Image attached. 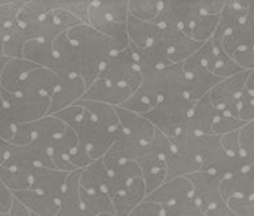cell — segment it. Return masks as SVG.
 <instances>
[{
    "mask_svg": "<svg viewBox=\"0 0 254 216\" xmlns=\"http://www.w3.org/2000/svg\"><path fill=\"white\" fill-rule=\"evenodd\" d=\"M129 216H164V208L158 203L144 200L129 214Z\"/></svg>",
    "mask_w": 254,
    "mask_h": 216,
    "instance_id": "obj_53",
    "label": "cell"
},
{
    "mask_svg": "<svg viewBox=\"0 0 254 216\" xmlns=\"http://www.w3.org/2000/svg\"><path fill=\"white\" fill-rule=\"evenodd\" d=\"M7 59L9 58H6V56H0V77H1V73H3V68H4L6 62H7Z\"/></svg>",
    "mask_w": 254,
    "mask_h": 216,
    "instance_id": "obj_60",
    "label": "cell"
},
{
    "mask_svg": "<svg viewBox=\"0 0 254 216\" xmlns=\"http://www.w3.org/2000/svg\"><path fill=\"white\" fill-rule=\"evenodd\" d=\"M0 92L3 104L16 126L37 122L49 113L51 99L48 96L34 93H10L1 87Z\"/></svg>",
    "mask_w": 254,
    "mask_h": 216,
    "instance_id": "obj_6",
    "label": "cell"
},
{
    "mask_svg": "<svg viewBox=\"0 0 254 216\" xmlns=\"http://www.w3.org/2000/svg\"><path fill=\"white\" fill-rule=\"evenodd\" d=\"M192 194H193L192 182L189 181L188 176H183V178L165 181L159 188H156L153 193H150L146 197V200L158 203L162 208H168V206H174L186 199H190Z\"/></svg>",
    "mask_w": 254,
    "mask_h": 216,
    "instance_id": "obj_16",
    "label": "cell"
},
{
    "mask_svg": "<svg viewBox=\"0 0 254 216\" xmlns=\"http://www.w3.org/2000/svg\"><path fill=\"white\" fill-rule=\"evenodd\" d=\"M134 92L129 87L125 86H119V85H113L107 80L103 79H95V82L86 87V92L83 95L82 99L86 101H97V102H103V104H109L112 107H122L129 96Z\"/></svg>",
    "mask_w": 254,
    "mask_h": 216,
    "instance_id": "obj_18",
    "label": "cell"
},
{
    "mask_svg": "<svg viewBox=\"0 0 254 216\" xmlns=\"http://www.w3.org/2000/svg\"><path fill=\"white\" fill-rule=\"evenodd\" d=\"M77 145H79V139L74 130L67 126L65 130L52 142L51 150H49L54 168L63 172H68V173L74 172L73 166L70 165V156L77 148Z\"/></svg>",
    "mask_w": 254,
    "mask_h": 216,
    "instance_id": "obj_23",
    "label": "cell"
},
{
    "mask_svg": "<svg viewBox=\"0 0 254 216\" xmlns=\"http://www.w3.org/2000/svg\"><path fill=\"white\" fill-rule=\"evenodd\" d=\"M16 200H19L31 215L34 216H57L60 203L57 197L34 191V190H25V191H16L12 193Z\"/></svg>",
    "mask_w": 254,
    "mask_h": 216,
    "instance_id": "obj_27",
    "label": "cell"
},
{
    "mask_svg": "<svg viewBox=\"0 0 254 216\" xmlns=\"http://www.w3.org/2000/svg\"><path fill=\"white\" fill-rule=\"evenodd\" d=\"M129 15L146 22H155L161 13L162 1L158 0H129Z\"/></svg>",
    "mask_w": 254,
    "mask_h": 216,
    "instance_id": "obj_40",
    "label": "cell"
},
{
    "mask_svg": "<svg viewBox=\"0 0 254 216\" xmlns=\"http://www.w3.org/2000/svg\"><path fill=\"white\" fill-rule=\"evenodd\" d=\"M24 3L25 1H0V33L15 22Z\"/></svg>",
    "mask_w": 254,
    "mask_h": 216,
    "instance_id": "obj_47",
    "label": "cell"
},
{
    "mask_svg": "<svg viewBox=\"0 0 254 216\" xmlns=\"http://www.w3.org/2000/svg\"><path fill=\"white\" fill-rule=\"evenodd\" d=\"M249 4L250 1H240V0H229L225 1V6L220 12V21L219 27L214 33V39L223 40V37L235 30L237 27L243 25L247 21V13H249Z\"/></svg>",
    "mask_w": 254,
    "mask_h": 216,
    "instance_id": "obj_26",
    "label": "cell"
},
{
    "mask_svg": "<svg viewBox=\"0 0 254 216\" xmlns=\"http://www.w3.org/2000/svg\"><path fill=\"white\" fill-rule=\"evenodd\" d=\"M164 216H207L202 209L198 206V203L193 200V197L186 199L174 206L164 208Z\"/></svg>",
    "mask_w": 254,
    "mask_h": 216,
    "instance_id": "obj_46",
    "label": "cell"
},
{
    "mask_svg": "<svg viewBox=\"0 0 254 216\" xmlns=\"http://www.w3.org/2000/svg\"><path fill=\"white\" fill-rule=\"evenodd\" d=\"M199 15V1H183V0H165L162 1L161 13L155 24L158 25H176L182 30L188 28Z\"/></svg>",
    "mask_w": 254,
    "mask_h": 216,
    "instance_id": "obj_13",
    "label": "cell"
},
{
    "mask_svg": "<svg viewBox=\"0 0 254 216\" xmlns=\"http://www.w3.org/2000/svg\"><path fill=\"white\" fill-rule=\"evenodd\" d=\"M39 65L24 59V58H12L7 59L1 77H0V87L10 93H21L22 85L25 77Z\"/></svg>",
    "mask_w": 254,
    "mask_h": 216,
    "instance_id": "obj_24",
    "label": "cell"
},
{
    "mask_svg": "<svg viewBox=\"0 0 254 216\" xmlns=\"http://www.w3.org/2000/svg\"><path fill=\"white\" fill-rule=\"evenodd\" d=\"M140 90L161 101L170 96H183V67L171 64L165 68L141 73Z\"/></svg>",
    "mask_w": 254,
    "mask_h": 216,
    "instance_id": "obj_5",
    "label": "cell"
},
{
    "mask_svg": "<svg viewBox=\"0 0 254 216\" xmlns=\"http://www.w3.org/2000/svg\"><path fill=\"white\" fill-rule=\"evenodd\" d=\"M98 79L107 80L113 85L129 87L132 92L138 90L141 86V73L134 61L131 47L115 53L101 67Z\"/></svg>",
    "mask_w": 254,
    "mask_h": 216,
    "instance_id": "obj_8",
    "label": "cell"
},
{
    "mask_svg": "<svg viewBox=\"0 0 254 216\" xmlns=\"http://www.w3.org/2000/svg\"><path fill=\"white\" fill-rule=\"evenodd\" d=\"M65 34L73 44H76L86 56L97 61L101 67L110 56L128 47L106 37L104 34L98 33L88 24L76 25Z\"/></svg>",
    "mask_w": 254,
    "mask_h": 216,
    "instance_id": "obj_4",
    "label": "cell"
},
{
    "mask_svg": "<svg viewBox=\"0 0 254 216\" xmlns=\"http://www.w3.org/2000/svg\"><path fill=\"white\" fill-rule=\"evenodd\" d=\"M222 44H223L225 52L229 56H232L237 52L252 49V47H254V27L246 21L243 25L229 31L223 37Z\"/></svg>",
    "mask_w": 254,
    "mask_h": 216,
    "instance_id": "obj_35",
    "label": "cell"
},
{
    "mask_svg": "<svg viewBox=\"0 0 254 216\" xmlns=\"http://www.w3.org/2000/svg\"><path fill=\"white\" fill-rule=\"evenodd\" d=\"M249 71H241L232 77L220 80L208 93L213 104L220 110L238 117V102L246 90Z\"/></svg>",
    "mask_w": 254,
    "mask_h": 216,
    "instance_id": "obj_10",
    "label": "cell"
},
{
    "mask_svg": "<svg viewBox=\"0 0 254 216\" xmlns=\"http://www.w3.org/2000/svg\"><path fill=\"white\" fill-rule=\"evenodd\" d=\"M238 117L246 123L254 122V96H252L247 90H244L238 102Z\"/></svg>",
    "mask_w": 254,
    "mask_h": 216,
    "instance_id": "obj_51",
    "label": "cell"
},
{
    "mask_svg": "<svg viewBox=\"0 0 254 216\" xmlns=\"http://www.w3.org/2000/svg\"><path fill=\"white\" fill-rule=\"evenodd\" d=\"M247 123L244 120H241L240 117L226 113V111H220L214 126H213V133L222 136L226 133H232V132H240Z\"/></svg>",
    "mask_w": 254,
    "mask_h": 216,
    "instance_id": "obj_44",
    "label": "cell"
},
{
    "mask_svg": "<svg viewBox=\"0 0 254 216\" xmlns=\"http://www.w3.org/2000/svg\"><path fill=\"white\" fill-rule=\"evenodd\" d=\"M7 30H9V28H7ZM7 30H4V31L0 33V56H4V43H6Z\"/></svg>",
    "mask_w": 254,
    "mask_h": 216,
    "instance_id": "obj_58",
    "label": "cell"
},
{
    "mask_svg": "<svg viewBox=\"0 0 254 216\" xmlns=\"http://www.w3.org/2000/svg\"><path fill=\"white\" fill-rule=\"evenodd\" d=\"M100 216H116L115 214H103V215H100Z\"/></svg>",
    "mask_w": 254,
    "mask_h": 216,
    "instance_id": "obj_61",
    "label": "cell"
},
{
    "mask_svg": "<svg viewBox=\"0 0 254 216\" xmlns=\"http://www.w3.org/2000/svg\"><path fill=\"white\" fill-rule=\"evenodd\" d=\"M13 199L15 197H13L12 191L0 179V214L7 215L10 212V208L13 205Z\"/></svg>",
    "mask_w": 254,
    "mask_h": 216,
    "instance_id": "obj_55",
    "label": "cell"
},
{
    "mask_svg": "<svg viewBox=\"0 0 254 216\" xmlns=\"http://www.w3.org/2000/svg\"><path fill=\"white\" fill-rule=\"evenodd\" d=\"M161 28L162 27L155 22L140 21L129 15L128 21H127V33H128L129 46L147 47V46L153 44L161 34Z\"/></svg>",
    "mask_w": 254,
    "mask_h": 216,
    "instance_id": "obj_30",
    "label": "cell"
},
{
    "mask_svg": "<svg viewBox=\"0 0 254 216\" xmlns=\"http://www.w3.org/2000/svg\"><path fill=\"white\" fill-rule=\"evenodd\" d=\"M247 22L254 27V1H250L249 4V13H247Z\"/></svg>",
    "mask_w": 254,
    "mask_h": 216,
    "instance_id": "obj_59",
    "label": "cell"
},
{
    "mask_svg": "<svg viewBox=\"0 0 254 216\" xmlns=\"http://www.w3.org/2000/svg\"><path fill=\"white\" fill-rule=\"evenodd\" d=\"M51 4H52L51 19H52L54 25L58 28V31H60V33H67V31H68V30H71L73 27L83 24V22H82L76 15H73L71 12H68V10H65V9L58 7L55 0H51Z\"/></svg>",
    "mask_w": 254,
    "mask_h": 216,
    "instance_id": "obj_42",
    "label": "cell"
},
{
    "mask_svg": "<svg viewBox=\"0 0 254 216\" xmlns=\"http://www.w3.org/2000/svg\"><path fill=\"white\" fill-rule=\"evenodd\" d=\"M141 169L135 162H122L116 165L115 168L109 169V185H107V194L113 197L116 193L124 190L127 185H129L137 178H141Z\"/></svg>",
    "mask_w": 254,
    "mask_h": 216,
    "instance_id": "obj_33",
    "label": "cell"
},
{
    "mask_svg": "<svg viewBox=\"0 0 254 216\" xmlns=\"http://www.w3.org/2000/svg\"><path fill=\"white\" fill-rule=\"evenodd\" d=\"M67 176H68V172L36 166L31 169L30 190L57 197L60 200V196H61V191H63L64 184L67 181Z\"/></svg>",
    "mask_w": 254,
    "mask_h": 216,
    "instance_id": "obj_20",
    "label": "cell"
},
{
    "mask_svg": "<svg viewBox=\"0 0 254 216\" xmlns=\"http://www.w3.org/2000/svg\"><path fill=\"white\" fill-rule=\"evenodd\" d=\"M33 128V144L39 145L40 148L51 150L52 142L65 130L67 125L63 123L55 116H46L37 122L31 123Z\"/></svg>",
    "mask_w": 254,
    "mask_h": 216,
    "instance_id": "obj_31",
    "label": "cell"
},
{
    "mask_svg": "<svg viewBox=\"0 0 254 216\" xmlns=\"http://www.w3.org/2000/svg\"><path fill=\"white\" fill-rule=\"evenodd\" d=\"M54 50L58 62V74L80 77L86 83V87L95 82L101 65L92 58L86 56L76 44H73L65 33L60 34L54 40Z\"/></svg>",
    "mask_w": 254,
    "mask_h": 216,
    "instance_id": "obj_1",
    "label": "cell"
},
{
    "mask_svg": "<svg viewBox=\"0 0 254 216\" xmlns=\"http://www.w3.org/2000/svg\"><path fill=\"white\" fill-rule=\"evenodd\" d=\"M222 193L225 199L231 197H243L254 194V181L246 173H240L232 178H226L222 181Z\"/></svg>",
    "mask_w": 254,
    "mask_h": 216,
    "instance_id": "obj_38",
    "label": "cell"
},
{
    "mask_svg": "<svg viewBox=\"0 0 254 216\" xmlns=\"http://www.w3.org/2000/svg\"><path fill=\"white\" fill-rule=\"evenodd\" d=\"M165 166H167V181L189 176L195 172L201 171V160L185 150L173 148L165 157Z\"/></svg>",
    "mask_w": 254,
    "mask_h": 216,
    "instance_id": "obj_25",
    "label": "cell"
},
{
    "mask_svg": "<svg viewBox=\"0 0 254 216\" xmlns=\"http://www.w3.org/2000/svg\"><path fill=\"white\" fill-rule=\"evenodd\" d=\"M74 130L79 144L88 151L92 160L103 159L106 153L112 148V145L118 139V132H110L106 128L95 123L91 116L85 111V114L71 126H68Z\"/></svg>",
    "mask_w": 254,
    "mask_h": 216,
    "instance_id": "obj_7",
    "label": "cell"
},
{
    "mask_svg": "<svg viewBox=\"0 0 254 216\" xmlns=\"http://www.w3.org/2000/svg\"><path fill=\"white\" fill-rule=\"evenodd\" d=\"M86 92V83L83 79L76 77V76H61L57 87L54 89L51 95V105H49V113L48 116H54L64 108L74 105L77 101L83 98Z\"/></svg>",
    "mask_w": 254,
    "mask_h": 216,
    "instance_id": "obj_14",
    "label": "cell"
},
{
    "mask_svg": "<svg viewBox=\"0 0 254 216\" xmlns=\"http://www.w3.org/2000/svg\"><path fill=\"white\" fill-rule=\"evenodd\" d=\"M161 27L162 28L158 40H161L167 46L173 64L185 62L205 44L189 37L180 27L176 25H161Z\"/></svg>",
    "mask_w": 254,
    "mask_h": 216,
    "instance_id": "obj_12",
    "label": "cell"
},
{
    "mask_svg": "<svg viewBox=\"0 0 254 216\" xmlns=\"http://www.w3.org/2000/svg\"><path fill=\"white\" fill-rule=\"evenodd\" d=\"M183 67V96L192 104L208 95L211 89L222 80L211 74L201 62L198 52L182 62Z\"/></svg>",
    "mask_w": 254,
    "mask_h": 216,
    "instance_id": "obj_9",
    "label": "cell"
},
{
    "mask_svg": "<svg viewBox=\"0 0 254 216\" xmlns=\"http://www.w3.org/2000/svg\"><path fill=\"white\" fill-rule=\"evenodd\" d=\"M158 102H159L158 99L149 96L147 93H144V92H141V90L138 89V90H135V92L129 96V99L122 105V108L144 116V114H147L149 111H152V110L156 107Z\"/></svg>",
    "mask_w": 254,
    "mask_h": 216,
    "instance_id": "obj_43",
    "label": "cell"
},
{
    "mask_svg": "<svg viewBox=\"0 0 254 216\" xmlns=\"http://www.w3.org/2000/svg\"><path fill=\"white\" fill-rule=\"evenodd\" d=\"M76 104L80 105L91 116V119L95 123L106 128L107 130L118 132L121 129L116 107H112V105L103 104V102H97V101H86V99H80Z\"/></svg>",
    "mask_w": 254,
    "mask_h": 216,
    "instance_id": "obj_32",
    "label": "cell"
},
{
    "mask_svg": "<svg viewBox=\"0 0 254 216\" xmlns=\"http://www.w3.org/2000/svg\"><path fill=\"white\" fill-rule=\"evenodd\" d=\"M60 74L43 67H36L24 80L21 93H34L51 98L54 89L57 87Z\"/></svg>",
    "mask_w": 254,
    "mask_h": 216,
    "instance_id": "obj_29",
    "label": "cell"
},
{
    "mask_svg": "<svg viewBox=\"0 0 254 216\" xmlns=\"http://www.w3.org/2000/svg\"><path fill=\"white\" fill-rule=\"evenodd\" d=\"M222 147L223 151L228 157L237 159L241 157V150H240V132H232L222 135Z\"/></svg>",
    "mask_w": 254,
    "mask_h": 216,
    "instance_id": "obj_50",
    "label": "cell"
},
{
    "mask_svg": "<svg viewBox=\"0 0 254 216\" xmlns=\"http://www.w3.org/2000/svg\"><path fill=\"white\" fill-rule=\"evenodd\" d=\"M147 191L143 176L132 181L129 185H127L124 190L116 193L112 197L113 211L116 216H129V214L146 200Z\"/></svg>",
    "mask_w": 254,
    "mask_h": 216,
    "instance_id": "obj_22",
    "label": "cell"
},
{
    "mask_svg": "<svg viewBox=\"0 0 254 216\" xmlns=\"http://www.w3.org/2000/svg\"><path fill=\"white\" fill-rule=\"evenodd\" d=\"M80 197L85 211L89 216H100L103 214H115L112 197L103 191H88L80 188Z\"/></svg>",
    "mask_w": 254,
    "mask_h": 216,
    "instance_id": "obj_37",
    "label": "cell"
},
{
    "mask_svg": "<svg viewBox=\"0 0 254 216\" xmlns=\"http://www.w3.org/2000/svg\"><path fill=\"white\" fill-rule=\"evenodd\" d=\"M219 21H220V13L219 15H199L183 31L193 40L207 43L208 40L213 39V36L219 27Z\"/></svg>",
    "mask_w": 254,
    "mask_h": 216,
    "instance_id": "obj_36",
    "label": "cell"
},
{
    "mask_svg": "<svg viewBox=\"0 0 254 216\" xmlns=\"http://www.w3.org/2000/svg\"><path fill=\"white\" fill-rule=\"evenodd\" d=\"M31 216H34V215H31Z\"/></svg>",
    "mask_w": 254,
    "mask_h": 216,
    "instance_id": "obj_62",
    "label": "cell"
},
{
    "mask_svg": "<svg viewBox=\"0 0 254 216\" xmlns=\"http://www.w3.org/2000/svg\"><path fill=\"white\" fill-rule=\"evenodd\" d=\"M240 150L241 159L247 166L254 163V122L247 123L240 130Z\"/></svg>",
    "mask_w": 254,
    "mask_h": 216,
    "instance_id": "obj_45",
    "label": "cell"
},
{
    "mask_svg": "<svg viewBox=\"0 0 254 216\" xmlns=\"http://www.w3.org/2000/svg\"><path fill=\"white\" fill-rule=\"evenodd\" d=\"M109 185V171L103 162L98 159L80 172V188L88 191H103L107 193Z\"/></svg>",
    "mask_w": 254,
    "mask_h": 216,
    "instance_id": "obj_34",
    "label": "cell"
},
{
    "mask_svg": "<svg viewBox=\"0 0 254 216\" xmlns=\"http://www.w3.org/2000/svg\"><path fill=\"white\" fill-rule=\"evenodd\" d=\"M80 172L74 171L68 173L58 200L60 209L57 216H89L80 197Z\"/></svg>",
    "mask_w": 254,
    "mask_h": 216,
    "instance_id": "obj_19",
    "label": "cell"
},
{
    "mask_svg": "<svg viewBox=\"0 0 254 216\" xmlns=\"http://www.w3.org/2000/svg\"><path fill=\"white\" fill-rule=\"evenodd\" d=\"M129 47L140 73L165 68L173 64L168 55V49L161 40H156L153 44L147 47H134V46Z\"/></svg>",
    "mask_w": 254,
    "mask_h": 216,
    "instance_id": "obj_21",
    "label": "cell"
},
{
    "mask_svg": "<svg viewBox=\"0 0 254 216\" xmlns=\"http://www.w3.org/2000/svg\"><path fill=\"white\" fill-rule=\"evenodd\" d=\"M15 129H16V125L10 119L7 110L3 104V98H1V92H0V139L10 142L13 138Z\"/></svg>",
    "mask_w": 254,
    "mask_h": 216,
    "instance_id": "obj_49",
    "label": "cell"
},
{
    "mask_svg": "<svg viewBox=\"0 0 254 216\" xmlns=\"http://www.w3.org/2000/svg\"><path fill=\"white\" fill-rule=\"evenodd\" d=\"M0 179L12 193L25 191V190H30L31 171H22V169H16V168L0 166Z\"/></svg>",
    "mask_w": 254,
    "mask_h": 216,
    "instance_id": "obj_39",
    "label": "cell"
},
{
    "mask_svg": "<svg viewBox=\"0 0 254 216\" xmlns=\"http://www.w3.org/2000/svg\"><path fill=\"white\" fill-rule=\"evenodd\" d=\"M33 141V128L31 123H25V125H18L13 133V138L10 141V144L13 145H30Z\"/></svg>",
    "mask_w": 254,
    "mask_h": 216,
    "instance_id": "obj_52",
    "label": "cell"
},
{
    "mask_svg": "<svg viewBox=\"0 0 254 216\" xmlns=\"http://www.w3.org/2000/svg\"><path fill=\"white\" fill-rule=\"evenodd\" d=\"M121 130L140 144H149L156 135V128L141 114L132 113L122 107H116Z\"/></svg>",
    "mask_w": 254,
    "mask_h": 216,
    "instance_id": "obj_17",
    "label": "cell"
},
{
    "mask_svg": "<svg viewBox=\"0 0 254 216\" xmlns=\"http://www.w3.org/2000/svg\"><path fill=\"white\" fill-rule=\"evenodd\" d=\"M7 216H31V214L28 212V209L16 199H13V205L10 208V212L7 214Z\"/></svg>",
    "mask_w": 254,
    "mask_h": 216,
    "instance_id": "obj_56",
    "label": "cell"
},
{
    "mask_svg": "<svg viewBox=\"0 0 254 216\" xmlns=\"http://www.w3.org/2000/svg\"><path fill=\"white\" fill-rule=\"evenodd\" d=\"M219 114L220 110L213 104L210 96L205 95L204 98H201L198 102L193 104L185 130L195 135H210L213 133V126Z\"/></svg>",
    "mask_w": 254,
    "mask_h": 216,
    "instance_id": "obj_15",
    "label": "cell"
},
{
    "mask_svg": "<svg viewBox=\"0 0 254 216\" xmlns=\"http://www.w3.org/2000/svg\"><path fill=\"white\" fill-rule=\"evenodd\" d=\"M234 61L244 70V71H253L254 70V47L237 52L232 55Z\"/></svg>",
    "mask_w": 254,
    "mask_h": 216,
    "instance_id": "obj_54",
    "label": "cell"
},
{
    "mask_svg": "<svg viewBox=\"0 0 254 216\" xmlns=\"http://www.w3.org/2000/svg\"><path fill=\"white\" fill-rule=\"evenodd\" d=\"M193 187V200L207 216H235L222 193V178L208 172H195L188 176Z\"/></svg>",
    "mask_w": 254,
    "mask_h": 216,
    "instance_id": "obj_3",
    "label": "cell"
},
{
    "mask_svg": "<svg viewBox=\"0 0 254 216\" xmlns=\"http://www.w3.org/2000/svg\"><path fill=\"white\" fill-rule=\"evenodd\" d=\"M22 58L39 67L49 68L58 73V62L54 50V42L51 40H28L24 44Z\"/></svg>",
    "mask_w": 254,
    "mask_h": 216,
    "instance_id": "obj_28",
    "label": "cell"
},
{
    "mask_svg": "<svg viewBox=\"0 0 254 216\" xmlns=\"http://www.w3.org/2000/svg\"><path fill=\"white\" fill-rule=\"evenodd\" d=\"M27 43V39L22 33V30L13 22L6 34V43H4V56L12 59V58H22V49L24 44Z\"/></svg>",
    "mask_w": 254,
    "mask_h": 216,
    "instance_id": "obj_41",
    "label": "cell"
},
{
    "mask_svg": "<svg viewBox=\"0 0 254 216\" xmlns=\"http://www.w3.org/2000/svg\"><path fill=\"white\" fill-rule=\"evenodd\" d=\"M198 56L202 62V65L216 77L219 79H228L232 77L241 71H244L235 61L232 56H229L222 44V40L217 39H211L208 40L199 50H198Z\"/></svg>",
    "mask_w": 254,
    "mask_h": 216,
    "instance_id": "obj_11",
    "label": "cell"
},
{
    "mask_svg": "<svg viewBox=\"0 0 254 216\" xmlns=\"http://www.w3.org/2000/svg\"><path fill=\"white\" fill-rule=\"evenodd\" d=\"M192 108L193 104L185 96H170L161 99L152 111L144 114V117L156 130L171 139L185 130Z\"/></svg>",
    "mask_w": 254,
    "mask_h": 216,
    "instance_id": "obj_2",
    "label": "cell"
},
{
    "mask_svg": "<svg viewBox=\"0 0 254 216\" xmlns=\"http://www.w3.org/2000/svg\"><path fill=\"white\" fill-rule=\"evenodd\" d=\"M246 90L254 96V70L249 71V77H247V83H246Z\"/></svg>",
    "mask_w": 254,
    "mask_h": 216,
    "instance_id": "obj_57",
    "label": "cell"
},
{
    "mask_svg": "<svg viewBox=\"0 0 254 216\" xmlns=\"http://www.w3.org/2000/svg\"><path fill=\"white\" fill-rule=\"evenodd\" d=\"M226 202L235 216H254V194L243 197H231Z\"/></svg>",
    "mask_w": 254,
    "mask_h": 216,
    "instance_id": "obj_48",
    "label": "cell"
}]
</instances>
